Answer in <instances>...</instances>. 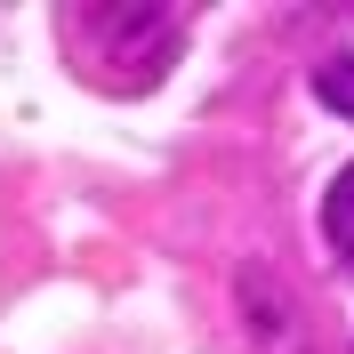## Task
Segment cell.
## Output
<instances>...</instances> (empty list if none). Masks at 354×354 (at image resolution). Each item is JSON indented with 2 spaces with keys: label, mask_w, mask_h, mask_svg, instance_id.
Wrapping results in <instances>:
<instances>
[{
  "label": "cell",
  "mask_w": 354,
  "mask_h": 354,
  "mask_svg": "<svg viewBox=\"0 0 354 354\" xmlns=\"http://www.w3.org/2000/svg\"><path fill=\"white\" fill-rule=\"evenodd\" d=\"M73 41H97V57H145V73H169L177 57V32H185V17L177 8H73L65 17Z\"/></svg>",
  "instance_id": "cell-1"
},
{
  "label": "cell",
  "mask_w": 354,
  "mask_h": 354,
  "mask_svg": "<svg viewBox=\"0 0 354 354\" xmlns=\"http://www.w3.org/2000/svg\"><path fill=\"white\" fill-rule=\"evenodd\" d=\"M322 242L354 266V161L330 177V194H322Z\"/></svg>",
  "instance_id": "cell-3"
},
{
  "label": "cell",
  "mask_w": 354,
  "mask_h": 354,
  "mask_svg": "<svg viewBox=\"0 0 354 354\" xmlns=\"http://www.w3.org/2000/svg\"><path fill=\"white\" fill-rule=\"evenodd\" d=\"M242 314L250 338H290V282H274L266 266H242Z\"/></svg>",
  "instance_id": "cell-2"
},
{
  "label": "cell",
  "mask_w": 354,
  "mask_h": 354,
  "mask_svg": "<svg viewBox=\"0 0 354 354\" xmlns=\"http://www.w3.org/2000/svg\"><path fill=\"white\" fill-rule=\"evenodd\" d=\"M314 97H322L338 121H354V48H346V57H322V65H314Z\"/></svg>",
  "instance_id": "cell-4"
}]
</instances>
